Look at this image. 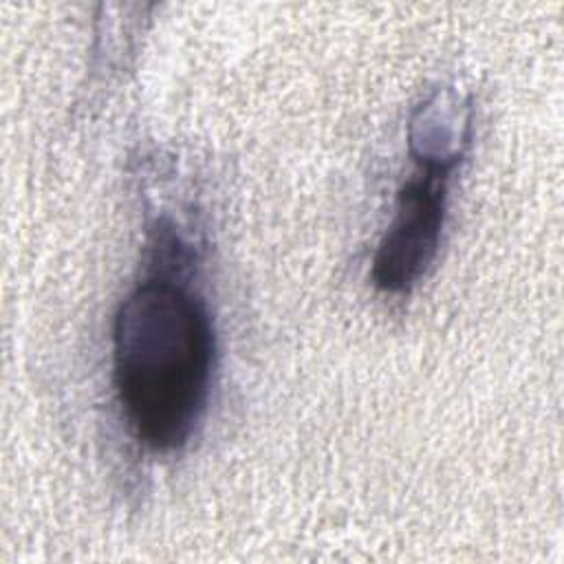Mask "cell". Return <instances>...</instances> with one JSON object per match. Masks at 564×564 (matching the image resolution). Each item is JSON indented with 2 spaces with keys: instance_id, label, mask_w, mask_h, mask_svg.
<instances>
[{
  "instance_id": "obj_2",
  "label": "cell",
  "mask_w": 564,
  "mask_h": 564,
  "mask_svg": "<svg viewBox=\"0 0 564 564\" xmlns=\"http://www.w3.org/2000/svg\"><path fill=\"white\" fill-rule=\"evenodd\" d=\"M456 154L425 156V170L410 178L397 198V214L383 242L379 245L372 278L386 291H405L412 286L432 258L436 256L443 216L447 178L456 165Z\"/></svg>"
},
{
  "instance_id": "obj_1",
  "label": "cell",
  "mask_w": 564,
  "mask_h": 564,
  "mask_svg": "<svg viewBox=\"0 0 564 564\" xmlns=\"http://www.w3.org/2000/svg\"><path fill=\"white\" fill-rule=\"evenodd\" d=\"M112 368L123 416L154 454L183 447L198 425L214 372L205 302L170 275H148L121 302Z\"/></svg>"
}]
</instances>
